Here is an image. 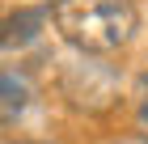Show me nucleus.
Returning <instances> with one entry per match:
<instances>
[{
	"instance_id": "nucleus-1",
	"label": "nucleus",
	"mask_w": 148,
	"mask_h": 144,
	"mask_svg": "<svg viewBox=\"0 0 148 144\" xmlns=\"http://www.w3.org/2000/svg\"><path fill=\"white\" fill-rule=\"evenodd\" d=\"M51 25L80 55H119L140 34L136 0H51Z\"/></svg>"
},
{
	"instance_id": "nucleus-2",
	"label": "nucleus",
	"mask_w": 148,
	"mask_h": 144,
	"mask_svg": "<svg viewBox=\"0 0 148 144\" xmlns=\"http://www.w3.org/2000/svg\"><path fill=\"white\" fill-rule=\"evenodd\" d=\"M47 17L51 13H42V9H17L9 17H0V51H21V47L38 43Z\"/></svg>"
},
{
	"instance_id": "nucleus-3",
	"label": "nucleus",
	"mask_w": 148,
	"mask_h": 144,
	"mask_svg": "<svg viewBox=\"0 0 148 144\" xmlns=\"http://www.w3.org/2000/svg\"><path fill=\"white\" fill-rule=\"evenodd\" d=\"M30 106V85L17 72H0V119H17Z\"/></svg>"
}]
</instances>
